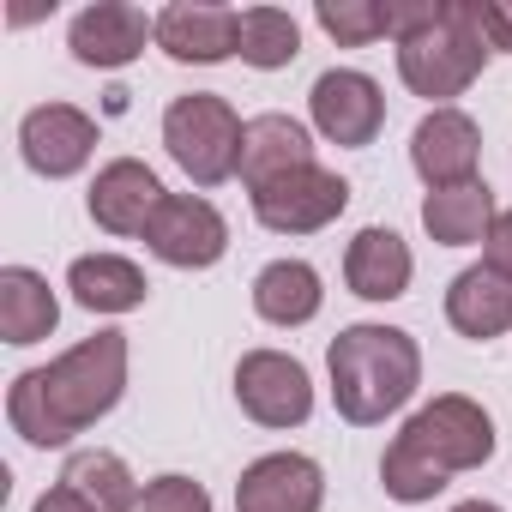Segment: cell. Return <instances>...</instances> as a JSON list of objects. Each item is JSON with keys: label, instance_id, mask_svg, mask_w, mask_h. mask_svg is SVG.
<instances>
[{"label": "cell", "instance_id": "cell-28", "mask_svg": "<svg viewBox=\"0 0 512 512\" xmlns=\"http://www.w3.org/2000/svg\"><path fill=\"white\" fill-rule=\"evenodd\" d=\"M482 266L512 284V211L494 217V229H488V241H482Z\"/></svg>", "mask_w": 512, "mask_h": 512}, {"label": "cell", "instance_id": "cell-17", "mask_svg": "<svg viewBox=\"0 0 512 512\" xmlns=\"http://www.w3.org/2000/svg\"><path fill=\"white\" fill-rule=\"evenodd\" d=\"M308 163H314V139L296 115H253L247 121V139H241V187L247 193H260Z\"/></svg>", "mask_w": 512, "mask_h": 512}, {"label": "cell", "instance_id": "cell-13", "mask_svg": "<svg viewBox=\"0 0 512 512\" xmlns=\"http://www.w3.org/2000/svg\"><path fill=\"white\" fill-rule=\"evenodd\" d=\"M410 163L428 181V193L464 187L476 181V163H482V127L464 109H428L410 133Z\"/></svg>", "mask_w": 512, "mask_h": 512}, {"label": "cell", "instance_id": "cell-11", "mask_svg": "<svg viewBox=\"0 0 512 512\" xmlns=\"http://www.w3.org/2000/svg\"><path fill=\"white\" fill-rule=\"evenodd\" d=\"M241 43V13L217 0H169L157 13V49L181 67H217Z\"/></svg>", "mask_w": 512, "mask_h": 512}, {"label": "cell", "instance_id": "cell-4", "mask_svg": "<svg viewBox=\"0 0 512 512\" xmlns=\"http://www.w3.org/2000/svg\"><path fill=\"white\" fill-rule=\"evenodd\" d=\"M241 139L247 121L217 91H187L163 109V151L193 187H223L229 175H241Z\"/></svg>", "mask_w": 512, "mask_h": 512}, {"label": "cell", "instance_id": "cell-6", "mask_svg": "<svg viewBox=\"0 0 512 512\" xmlns=\"http://www.w3.org/2000/svg\"><path fill=\"white\" fill-rule=\"evenodd\" d=\"M235 404L260 428H302L314 416V380L284 350H247L235 362Z\"/></svg>", "mask_w": 512, "mask_h": 512}, {"label": "cell", "instance_id": "cell-25", "mask_svg": "<svg viewBox=\"0 0 512 512\" xmlns=\"http://www.w3.org/2000/svg\"><path fill=\"white\" fill-rule=\"evenodd\" d=\"M314 19L338 49H368L380 37H398V7H380V0H320Z\"/></svg>", "mask_w": 512, "mask_h": 512}, {"label": "cell", "instance_id": "cell-16", "mask_svg": "<svg viewBox=\"0 0 512 512\" xmlns=\"http://www.w3.org/2000/svg\"><path fill=\"white\" fill-rule=\"evenodd\" d=\"M416 278V260H410V241L386 223H368L356 229V241L344 247V284L350 296L362 302H398Z\"/></svg>", "mask_w": 512, "mask_h": 512}, {"label": "cell", "instance_id": "cell-7", "mask_svg": "<svg viewBox=\"0 0 512 512\" xmlns=\"http://www.w3.org/2000/svg\"><path fill=\"white\" fill-rule=\"evenodd\" d=\"M247 199H253V217H260L272 235H314V229H326V223L344 217L350 181H344L338 169L308 163V169H290L284 181H272V187H260V193H247Z\"/></svg>", "mask_w": 512, "mask_h": 512}, {"label": "cell", "instance_id": "cell-8", "mask_svg": "<svg viewBox=\"0 0 512 512\" xmlns=\"http://www.w3.org/2000/svg\"><path fill=\"white\" fill-rule=\"evenodd\" d=\"M145 247L157 253L163 266H175V272H205V266H217L229 253V223H223V211L211 199L169 193L157 205L151 229H145Z\"/></svg>", "mask_w": 512, "mask_h": 512}, {"label": "cell", "instance_id": "cell-1", "mask_svg": "<svg viewBox=\"0 0 512 512\" xmlns=\"http://www.w3.org/2000/svg\"><path fill=\"white\" fill-rule=\"evenodd\" d=\"M127 392V332H91L49 368H25L7 392V422L31 446H67Z\"/></svg>", "mask_w": 512, "mask_h": 512}, {"label": "cell", "instance_id": "cell-22", "mask_svg": "<svg viewBox=\"0 0 512 512\" xmlns=\"http://www.w3.org/2000/svg\"><path fill=\"white\" fill-rule=\"evenodd\" d=\"M494 217H500V211H494L488 181L440 187V193H428V199H422V229H428L440 247H476V241H488Z\"/></svg>", "mask_w": 512, "mask_h": 512}, {"label": "cell", "instance_id": "cell-18", "mask_svg": "<svg viewBox=\"0 0 512 512\" xmlns=\"http://www.w3.org/2000/svg\"><path fill=\"white\" fill-rule=\"evenodd\" d=\"M67 290L91 314H133L151 296L145 272L133 260H121V253H79V260L67 266Z\"/></svg>", "mask_w": 512, "mask_h": 512}, {"label": "cell", "instance_id": "cell-2", "mask_svg": "<svg viewBox=\"0 0 512 512\" xmlns=\"http://www.w3.org/2000/svg\"><path fill=\"white\" fill-rule=\"evenodd\" d=\"M398 79L428 97L434 109H452V97H464L482 67H488V37H482V13L476 0H422V7H398Z\"/></svg>", "mask_w": 512, "mask_h": 512}, {"label": "cell", "instance_id": "cell-5", "mask_svg": "<svg viewBox=\"0 0 512 512\" xmlns=\"http://www.w3.org/2000/svg\"><path fill=\"white\" fill-rule=\"evenodd\" d=\"M398 440H404L410 452H422L434 470L458 476V470H482V464L494 458V416H488L476 398H464V392H440L434 404H422V410L404 422Z\"/></svg>", "mask_w": 512, "mask_h": 512}, {"label": "cell", "instance_id": "cell-15", "mask_svg": "<svg viewBox=\"0 0 512 512\" xmlns=\"http://www.w3.org/2000/svg\"><path fill=\"white\" fill-rule=\"evenodd\" d=\"M163 199H169V193H163L157 169L139 163V157H115V163H103L97 181H91V193H85L91 223L109 229V235H145Z\"/></svg>", "mask_w": 512, "mask_h": 512}, {"label": "cell", "instance_id": "cell-19", "mask_svg": "<svg viewBox=\"0 0 512 512\" xmlns=\"http://www.w3.org/2000/svg\"><path fill=\"white\" fill-rule=\"evenodd\" d=\"M446 320L458 338H476V344L512 332V284L494 278L488 266H464L446 290Z\"/></svg>", "mask_w": 512, "mask_h": 512}, {"label": "cell", "instance_id": "cell-23", "mask_svg": "<svg viewBox=\"0 0 512 512\" xmlns=\"http://www.w3.org/2000/svg\"><path fill=\"white\" fill-rule=\"evenodd\" d=\"M61 482L85 500V506H97V512H139V482H133V470L115 458V452H103V446H85V452H73L67 458V470H61Z\"/></svg>", "mask_w": 512, "mask_h": 512}, {"label": "cell", "instance_id": "cell-14", "mask_svg": "<svg viewBox=\"0 0 512 512\" xmlns=\"http://www.w3.org/2000/svg\"><path fill=\"white\" fill-rule=\"evenodd\" d=\"M145 43H157V19H145L139 7H127V0H97V7L73 13V25H67V49H73V61L103 67V73L139 61Z\"/></svg>", "mask_w": 512, "mask_h": 512}, {"label": "cell", "instance_id": "cell-21", "mask_svg": "<svg viewBox=\"0 0 512 512\" xmlns=\"http://www.w3.org/2000/svg\"><path fill=\"white\" fill-rule=\"evenodd\" d=\"M55 326H61V302H55L43 272H31V266L0 272V338L7 344H43Z\"/></svg>", "mask_w": 512, "mask_h": 512}, {"label": "cell", "instance_id": "cell-20", "mask_svg": "<svg viewBox=\"0 0 512 512\" xmlns=\"http://www.w3.org/2000/svg\"><path fill=\"white\" fill-rule=\"evenodd\" d=\"M320 308H326V290H320V272L308 260H272L260 278H253V314H260L266 326L296 332Z\"/></svg>", "mask_w": 512, "mask_h": 512}, {"label": "cell", "instance_id": "cell-26", "mask_svg": "<svg viewBox=\"0 0 512 512\" xmlns=\"http://www.w3.org/2000/svg\"><path fill=\"white\" fill-rule=\"evenodd\" d=\"M380 482H386V494L392 500H404V506H422V500H434L452 476L446 470H434L422 452H410L404 440H392L386 446V458H380Z\"/></svg>", "mask_w": 512, "mask_h": 512}, {"label": "cell", "instance_id": "cell-12", "mask_svg": "<svg viewBox=\"0 0 512 512\" xmlns=\"http://www.w3.org/2000/svg\"><path fill=\"white\" fill-rule=\"evenodd\" d=\"M19 151H25V163H31L37 175L67 181V175H79V169L91 163V151H97V121H91L85 109H73V103H37V109L19 121Z\"/></svg>", "mask_w": 512, "mask_h": 512}, {"label": "cell", "instance_id": "cell-30", "mask_svg": "<svg viewBox=\"0 0 512 512\" xmlns=\"http://www.w3.org/2000/svg\"><path fill=\"white\" fill-rule=\"evenodd\" d=\"M31 512H97V506H85V500H79V494H73L67 482H55V488H49V494H43V500H37Z\"/></svg>", "mask_w": 512, "mask_h": 512}, {"label": "cell", "instance_id": "cell-31", "mask_svg": "<svg viewBox=\"0 0 512 512\" xmlns=\"http://www.w3.org/2000/svg\"><path fill=\"white\" fill-rule=\"evenodd\" d=\"M452 512H500V506H494V500H458Z\"/></svg>", "mask_w": 512, "mask_h": 512}, {"label": "cell", "instance_id": "cell-29", "mask_svg": "<svg viewBox=\"0 0 512 512\" xmlns=\"http://www.w3.org/2000/svg\"><path fill=\"white\" fill-rule=\"evenodd\" d=\"M482 13V37L494 55H512V0H476Z\"/></svg>", "mask_w": 512, "mask_h": 512}, {"label": "cell", "instance_id": "cell-3", "mask_svg": "<svg viewBox=\"0 0 512 512\" xmlns=\"http://www.w3.org/2000/svg\"><path fill=\"white\" fill-rule=\"evenodd\" d=\"M326 374H332V404L344 422L356 428H374L386 416H398L416 386H422V350L410 332L398 326H344L326 350Z\"/></svg>", "mask_w": 512, "mask_h": 512}, {"label": "cell", "instance_id": "cell-9", "mask_svg": "<svg viewBox=\"0 0 512 512\" xmlns=\"http://www.w3.org/2000/svg\"><path fill=\"white\" fill-rule=\"evenodd\" d=\"M308 115H314L320 139H332V145H344V151H362V145H374L380 127H386V97H380V85H374L362 67H332V73L314 79Z\"/></svg>", "mask_w": 512, "mask_h": 512}, {"label": "cell", "instance_id": "cell-10", "mask_svg": "<svg viewBox=\"0 0 512 512\" xmlns=\"http://www.w3.org/2000/svg\"><path fill=\"white\" fill-rule=\"evenodd\" d=\"M326 470L308 452H266L235 482V512H320Z\"/></svg>", "mask_w": 512, "mask_h": 512}, {"label": "cell", "instance_id": "cell-24", "mask_svg": "<svg viewBox=\"0 0 512 512\" xmlns=\"http://www.w3.org/2000/svg\"><path fill=\"white\" fill-rule=\"evenodd\" d=\"M235 55H241L247 67H260V73H278V67H290V61L302 55V25H296L284 7H247V13H241V43H235Z\"/></svg>", "mask_w": 512, "mask_h": 512}, {"label": "cell", "instance_id": "cell-27", "mask_svg": "<svg viewBox=\"0 0 512 512\" xmlns=\"http://www.w3.org/2000/svg\"><path fill=\"white\" fill-rule=\"evenodd\" d=\"M139 512H211V494H205V482L169 470V476H151V482H145Z\"/></svg>", "mask_w": 512, "mask_h": 512}]
</instances>
